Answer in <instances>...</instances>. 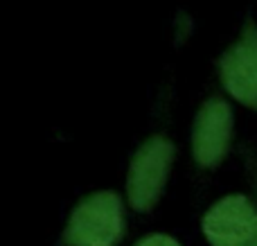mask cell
<instances>
[{
  "mask_svg": "<svg viewBox=\"0 0 257 246\" xmlns=\"http://www.w3.org/2000/svg\"><path fill=\"white\" fill-rule=\"evenodd\" d=\"M255 224V199L248 194H228L208 208L201 228L210 246H248Z\"/></svg>",
  "mask_w": 257,
  "mask_h": 246,
  "instance_id": "5b68a950",
  "label": "cell"
},
{
  "mask_svg": "<svg viewBox=\"0 0 257 246\" xmlns=\"http://www.w3.org/2000/svg\"><path fill=\"white\" fill-rule=\"evenodd\" d=\"M124 237V206L117 192L99 190L84 197L68 217L61 246H117Z\"/></svg>",
  "mask_w": 257,
  "mask_h": 246,
  "instance_id": "6da1fadb",
  "label": "cell"
},
{
  "mask_svg": "<svg viewBox=\"0 0 257 246\" xmlns=\"http://www.w3.org/2000/svg\"><path fill=\"white\" fill-rule=\"evenodd\" d=\"M248 167H250V181H253V188H255V203H257V158L255 161H250L248 163ZM248 246H257V224H255V230H253V237H250V242Z\"/></svg>",
  "mask_w": 257,
  "mask_h": 246,
  "instance_id": "52a82bcc",
  "label": "cell"
},
{
  "mask_svg": "<svg viewBox=\"0 0 257 246\" xmlns=\"http://www.w3.org/2000/svg\"><path fill=\"white\" fill-rule=\"evenodd\" d=\"M235 115L226 97L212 95L199 108L192 129V156L203 170H214L221 165L232 143Z\"/></svg>",
  "mask_w": 257,
  "mask_h": 246,
  "instance_id": "3957f363",
  "label": "cell"
},
{
  "mask_svg": "<svg viewBox=\"0 0 257 246\" xmlns=\"http://www.w3.org/2000/svg\"><path fill=\"white\" fill-rule=\"evenodd\" d=\"M174 143L163 134L147 138L133 154L126 176V199L133 210L149 212L163 197L174 163Z\"/></svg>",
  "mask_w": 257,
  "mask_h": 246,
  "instance_id": "7a4b0ae2",
  "label": "cell"
},
{
  "mask_svg": "<svg viewBox=\"0 0 257 246\" xmlns=\"http://www.w3.org/2000/svg\"><path fill=\"white\" fill-rule=\"evenodd\" d=\"M133 246H181V242H178V239H174L172 235L151 233V235H145L142 239H138Z\"/></svg>",
  "mask_w": 257,
  "mask_h": 246,
  "instance_id": "8992f818",
  "label": "cell"
},
{
  "mask_svg": "<svg viewBox=\"0 0 257 246\" xmlns=\"http://www.w3.org/2000/svg\"><path fill=\"white\" fill-rule=\"evenodd\" d=\"M219 77L237 102L257 111V23L246 21L237 41L221 54Z\"/></svg>",
  "mask_w": 257,
  "mask_h": 246,
  "instance_id": "277c9868",
  "label": "cell"
}]
</instances>
